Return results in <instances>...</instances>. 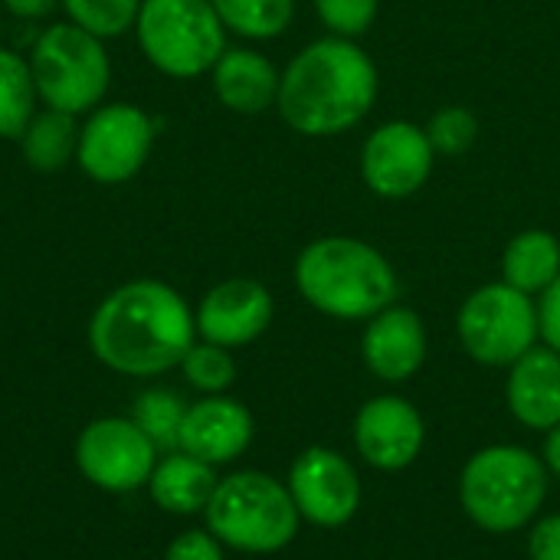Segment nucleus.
<instances>
[{"mask_svg":"<svg viewBox=\"0 0 560 560\" xmlns=\"http://www.w3.org/2000/svg\"><path fill=\"white\" fill-rule=\"evenodd\" d=\"M194 341V308L161 279L112 289L89 318V351L121 377H161L180 368Z\"/></svg>","mask_w":560,"mask_h":560,"instance_id":"1","label":"nucleus"},{"mask_svg":"<svg viewBox=\"0 0 560 560\" xmlns=\"http://www.w3.org/2000/svg\"><path fill=\"white\" fill-rule=\"evenodd\" d=\"M381 92L377 62L358 39L322 36L302 46L279 82V115L302 138H338L358 128Z\"/></svg>","mask_w":560,"mask_h":560,"instance_id":"2","label":"nucleus"},{"mask_svg":"<svg viewBox=\"0 0 560 560\" xmlns=\"http://www.w3.org/2000/svg\"><path fill=\"white\" fill-rule=\"evenodd\" d=\"M292 279L299 295L335 322H368L400 295L394 262L368 240L345 233L312 240L295 256Z\"/></svg>","mask_w":560,"mask_h":560,"instance_id":"3","label":"nucleus"},{"mask_svg":"<svg viewBox=\"0 0 560 560\" xmlns=\"http://www.w3.org/2000/svg\"><path fill=\"white\" fill-rule=\"evenodd\" d=\"M551 472L541 453L518 443H492L476 450L459 472V505L486 535L528 532L541 515Z\"/></svg>","mask_w":560,"mask_h":560,"instance_id":"4","label":"nucleus"},{"mask_svg":"<svg viewBox=\"0 0 560 560\" xmlns=\"http://www.w3.org/2000/svg\"><path fill=\"white\" fill-rule=\"evenodd\" d=\"M207 532L240 555H279L302 528V515L289 495V486L259 469H240L217 482V492L203 512Z\"/></svg>","mask_w":560,"mask_h":560,"instance_id":"5","label":"nucleus"},{"mask_svg":"<svg viewBox=\"0 0 560 560\" xmlns=\"http://www.w3.org/2000/svg\"><path fill=\"white\" fill-rule=\"evenodd\" d=\"M26 59L43 108L69 112L79 118L102 105L112 82V59L105 52V39L66 20L46 26Z\"/></svg>","mask_w":560,"mask_h":560,"instance_id":"6","label":"nucleus"},{"mask_svg":"<svg viewBox=\"0 0 560 560\" xmlns=\"http://www.w3.org/2000/svg\"><path fill=\"white\" fill-rule=\"evenodd\" d=\"M141 56L171 79L210 75L226 49V26L213 0H141L135 20Z\"/></svg>","mask_w":560,"mask_h":560,"instance_id":"7","label":"nucleus"},{"mask_svg":"<svg viewBox=\"0 0 560 560\" xmlns=\"http://www.w3.org/2000/svg\"><path fill=\"white\" fill-rule=\"evenodd\" d=\"M456 338L476 364L509 371L522 354L541 345L538 299L502 279L486 282L463 299L456 312Z\"/></svg>","mask_w":560,"mask_h":560,"instance_id":"8","label":"nucleus"},{"mask_svg":"<svg viewBox=\"0 0 560 560\" xmlns=\"http://www.w3.org/2000/svg\"><path fill=\"white\" fill-rule=\"evenodd\" d=\"M154 148V121L144 108L131 102H102L79 125L75 164L79 171L102 184H128L151 158Z\"/></svg>","mask_w":560,"mask_h":560,"instance_id":"9","label":"nucleus"},{"mask_svg":"<svg viewBox=\"0 0 560 560\" xmlns=\"http://www.w3.org/2000/svg\"><path fill=\"white\" fill-rule=\"evenodd\" d=\"M289 495L305 525L322 532H338L361 512L364 486L358 466L331 446L302 450L285 476Z\"/></svg>","mask_w":560,"mask_h":560,"instance_id":"10","label":"nucleus"},{"mask_svg":"<svg viewBox=\"0 0 560 560\" xmlns=\"http://www.w3.org/2000/svg\"><path fill=\"white\" fill-rule=\"evenodd\" d=\"M158 459V446L138 430L131 417L92 420L75 436V466L82 479L112 495L144 489Z\"/></svg>","mask_w":560,"mask_h":560,"instance_id":"11","label":"nucleus"},{"mask_svg":"<svg viewBox=\"0 0 560 560\" xmlns=\"http://www.w3.org/2000/svg\"><path fill=\"white\" fill-rule=\"evenodd\" d=\"M436 167V151L423 125L394 118L377 125L361 144V180L384 200L420 194Z\"/></svg>","mask_w":560,"mask_h":560,"instance_id":"12","label":"nucleus"},{"mask_svg":"<svg viewBox=\"0 0 560 560\" xmlns=\"http://www.w3.org/2000/svg\"><path fill=\"white\" fill-rule=\"evenodd\" d=\"M351 440L364 466L377 472H404L427 446V420L413 400L400 394H377L358 407Z\"/></svg>","mask_w":560,"mask_h":560,"instance_id":"13","label":"nucleus"},{"mask_svg":"<svg viewBox=\"0 0 560 560\" xmlns=\"http://www.w3.org/2000/svg\"><path fill=\"white\" fill-rule=\"evenodd\" d=\"M276 318V299L259 279L233 276L203 292L194 308L197 338L220 348H246L259 341Z\"/></svg>","mask_w":560,"mask_h":560,"instance_id":"14","label":"nucleus"},{"mask_svg":"<svg viewBox=\"0 0 560 560\" xmlns=\"http://www.w3.org/2000/svg\"><path fill=\"white\" fill-rule=\"evenodd\" d=\"M427 358H430V335L423 318L410 305L394 302L390 308L364 322L361 361L377 381L390 387L407 384L423 371Z\"/></svg>","mask_w":560,"mask_h":560,"instance_id":"15","label":"nucleus"},{"mask_svg":"<svg viewBox=\"0 0 560 560\" xmlns=\"http://www.w3.org/2000/svg\"><path fill=\"white\" fill-rule=\"evenodd\" d=\"M253 436H256V420L249 407L230 394H217V397H200L197 404L187 407L177 450L220 469L236 463L253 446Z\"/></svg>","mask_w":560,"mask_h":560,"instance_id":"16","label":"nucleus"},{"mask_svg":"<svg viewBox=\"0 0 560 560\" xmlns=\"http://www.w3.org/2000/svg\"><path fill=\"white\" fill-rule=\"evenodd\" d=\"M505 404L515 423L535 433H548L560 423V354L548 345H535L509 368Z\"/></svg>","mask_w":560,"mask_h":560,"instance_id":"17","label":"nucleus"},{"mask_svg":"<svg viewBox=\"0 0 560 560\" xmlns=\"http://www.w3.org/2000/svg\"><path fill=\"white\" fill-rule=\"evenodd\" d=\"M282 69L253 46H226L210 69L213 95L236 115H262L279 102Z\"/></svg>","mask_w":560,"mask_h":560,"instance_id":"18","label":"nucleus"},{"mask_svg":"<svg viewBox=\"0 0 560 560\" xmlns=\"http://www.w3.org/2000/svg\"><path fill=\"white\" fill-rule=\"evenodd\" d=\"M217 469L184 450H174V453H161L151 479H148V495L151 502L167 512V515H177V518H194V515H203L213 492H217Z\"/></svg>","mask_w":560,"mask_h":560,"instance_id":"19","label":"nucleus"},{"mask_svg":"<svg viewBox=\"0 0 560 560\" xmlns=\"http://www.w3.org/2000/svg\"><path fill=\"white\" fill-rule=\"evenodd\" d=\"M560 276V240L551 230H522L502 253V282L538 299Z\"/></svg>","mask_w":560,"mask_h":560,"instance_id":"20","label":"nucleus"},{"mask_svg":"<svg viewBox=\"0 0 560 560\" xmlns=\"http://www.w3.org/2000/svg\"><path fill=\"white\" fill-rule=\"evenodd\" d=\"M75 148H79L75 115L56 112V108L36 112L33 121L26 125V131L20 135L23 161L39 174H56V171L69 167L75 161Z\"/></svg>","mask_w":560,"mask_h":560,"instance_id":"21","label":"nucleus"},{"mask_svg":"<svg viewBox=\"0 0 560 560\" xmlns=\"http://www.w3.org/2000/svg\"><path fill=\"white\" fill-rule=\"evenodd\" d=\"M36 105L39 92L30 59L13 49H0V141H20L36 115Z\"/></svg>","mask_w":560,"mask_h":560,"instance_id":"22","label":"nucleus"},{"mask_svg":"<svg viewBox=\"0 0 560 560\" xmlns=\"http://www.w3.org/2000/svg\"><path fill=\"white\" fill-rule=\"evenodd\" d=\"M213 10L226 33L249 43H266L292 26L295 0H213Z\"/></svg>","mask_w":560,"mask_h":560,"instance_id":"23","label":"nucleus"},{"mask_svg":"<svg viewBox=\"0 0 560 560\" xmlns=\"http://www.w3.org/2000/svg\"><path fill=\"white\" fill-rule=\"evenodd\" d=\"M187 400L171 387H148L131 404V420L158 446V453H174L180 446V427L187 417Z\"/></svg>","mask_w":560,"mask_h":560,"instance_id":"24","label":"nucleus"},{"mask_svg":"<svg viewBox=\"0 0 560 560\" xmlns=\"http://www.w3.org/2000/svg\"><path fill=\"white\" fill-rule=\"evenodd\" d=\"M180 374L197 394L217 397V394H226L236 384V358H233L230 348H220L213 341L197 338L190 345V351L184 354V361H180Z\"/></svg>","mask_w":560,"mask_h":560,"instance_id":"25","label":"nucleus"},{"mask_svg":"<svg viewBox=\"0 0 560 560\" xmlns=\"http://www.w3.org/2000/svg\"><path fill=\"white\" fill-rule=\"evenodd\" d=\"M69 23L82 26L98 39H115L135 30L141 0H59Z\"/></svg>","mask_w":560,"mask_h":560,"instance_id":"26","label":"nucleus"},{"mask_svg":"<svg viewBox=\"0 0 560 560\" xmlns=\"http://www.w3.org/2000/svg\"><path fill=\"white\" fill-rule=\"evenodd\" d=\"M423 128L436 158H463L479 141V115L466 105H443Z\"/></svg>","mask_w":560,"mask_h":560,"instance_id":"27","label":"nucleus"},{"mask_svg":"<svg viewBox=\"0 0 560 560\" xmlns=\"http://www.w3.org/2000/svg\"><path fill=\"white\" fill-rule=\"evenodd\" d=\"M315 13L322 20V26L331 36H345V39H361L381 10V0H312Z\"/></svg>","mask_w":560,"mask_h":560,"instance_id":"28","label":"nucleus"},{"mask_svg":"<svg viewBox=\"0 0 560 560\" xmlns=\"http://www.w3.org/2000/svg\"><path fill=\"white\" fill-rule=\"evenodd\" d=\"M164 560H226V548L207 528H190L167 545Z\"/></svg>","mask_w":560,"mask_h":560,"instance_id":"29","label":"nucleus"},{"mask_svg":"<svg viewBox=\"0 0 560 560\" xmlns=\"http://www.w3.org/2000/svg\"><path fill=\"white\" fill-rule=\"evenodd\" d=\"M528 560H560V512L538 515L525 538Z\"/></svg>","mask_w":560,"mask_h":560,"instance_id":"30","label":"nucleus"},{"mask_svg":"<svg viewBox=\"0 0 560 560\" xmlns=\"http://www.w3.org/2000/svg\"><path fill=\"white\" fill-rule=\"evenodd\" d=\"M538 328L541 345L560 354V276L538 295Z\"/></svg>","mask_w":560,"mask_h":560,"instance_id":"31","label":"nucleus"},{"mask_svg":"<svg viewBox=\"0 0 560 560\" xmlns=\"http://www.w3.org/2000/svg\"><path fill=\"white\" fill-rule=\"evenodd\" d=\"M3 7L16 20H43L59 7V0H3Z\"/></svg>","mask_w":560,"mask_h":560,"instance_id":"32","label":"nucleus"},{"mask_svg":"<svg viewBox=\"0 0 560 560\" xmlns=\"http://www.w3.org/2000/svg\"><path fill=\"white\" fill-rule=\"evenodd\" d=\"M541 459H545L548 472H551L555 479H560V423H558V427H551V430L545 433Z\"/></svg>","mask_w":560,"mask_h":560,"instance_id":"33","label":"nucleus"}]
</instances>
